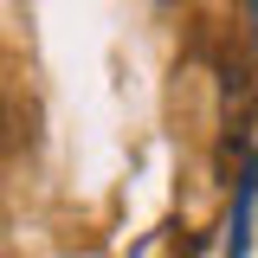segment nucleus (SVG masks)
Segmentation results:
<instances>
[{
    "mask_svg": "<svg viewBox=\"0 0 258 258\" xmlns=\"http://www.w3.org/2000/svg\"><path fill=\"white\" fill-rule=\"evenodd\" d=\"M13 142V116H7V103H0V149Z\"/></svg>",
    "mask_w": 258,
    "mask_h": 258,
    "instance_id": "nucleus-1",
    "label": "nucleus"
}]
</instances>
